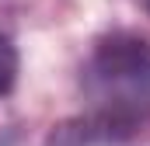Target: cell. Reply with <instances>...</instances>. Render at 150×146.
Wrapping results in <instances>:
<instances>
[{
  "label": "cell",
  "instance_id": "obj_1",
  "mask_svg": "<svg viewBox=\"0 0 150 146\" xmlns=\"http://www.w3.org/2000/svg\"><path fill=\"white\" fill-rule=\"evenodd\" d=\"M80 94L87 111L52 129L45 146H119L150 122V38L115 28L94 38Z\"/></svg>",
  "mask_w": 150,
  "mask_h": 146
},
{
  "label": "cell",
  "instance_id": "obj_2",
  "mask_svg": "<svg viewBox=\"0 0 150 146\" xmlns=\"http://www.w3.org/2000/svg\"><path fill=\"white\" fill-rule=\"evenodd\" d=\"M18 73H21V56L18 45L11 42V35L0 28V98H7L18 87Z\"/></svg>",
  "mask_w": 150,
  "mask_h": 146
},
{
  "label": "cell",
  "instance_id": "obj_3",
  "mask_svg": "<svg viewBox=\"0 0 150 146\" xmlns=\"http://www.w3.org/2000/svg\"><path fill=\"white\" fill-rule=\"evenodd\" d=\"M136 4H140V7H143V11L150 14V0H136Z\"/></svg>",
  "mask_w": 150,
  "mask_h": 146
}]
</instances>
